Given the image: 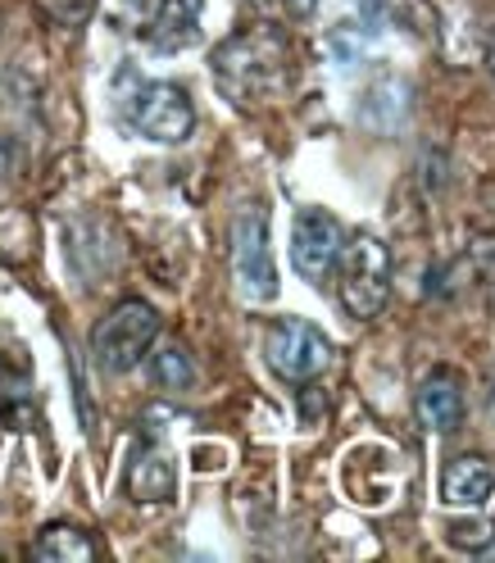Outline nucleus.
<instances>
[{"instance_id": "f257e3e1", "label": "nucleus", "mask_w": 495, "mask_h": 563, "mask_svg": "<svg viewBox=\"0 0 495 563\" xmlns=\"http://www.w3.org/2000/svg\"><path fill=\"white\" fill-rule=\"evenodd\" d=\"M215 78L237 104H273L296 82V51L277 23H251L215 51Z\"/></svg>"}, {"instance_id": "f03ea898", "label": "nucleus", "mask_w": 495, "mask_h": 563, "mask_svg": "<svg viewBox=\"0 0 495 563\" xmlns=\"http://www.w3.org/2000/svg\"><path fill=\"white\" fill-rule=\"evenodd\" d=\"M341 273H337V300L350 319H377L386 296H392V251H386V241H377L373 232H360L341 245L337 255Z\"/></svg>"}, {"instance_id": "7ed1b4c3", "label": "nucleus", "mask_w": 495, "mask_h": 563, "mask_svg": "<svg viewBox=\"0 0 495 563\" xmlns=\"http://www.w3.org/2000/svg\"><path fill=\"white\" fill-rule=\"evenodd\" d=\"M155 336H160V313L146 300H123L96 323L91 355L105 373H132L141 360L151 355Z\"/></svg>"}, {"instance_id": "20e7f679", "label": "nucleus", "mask_w": 495, "mask_h": 563, "mask_svg": "<svg viewBox=\"0 0 495 563\" xmlns=\"http://www.w3.org/2000/svg\"><path fill=\"white\" fill-rule=\"evenodd\" d=\"M128 123L160 146H183L196 132V104L178 82H136V91L123 100Z\"/></svg>"}, {"instance_id": "39448f33", "label": "nucleus", "mask_w": 495, "mask_h": 563, "mask_svg": "<svg viewBox=\"0 0 495 563\" xmlns=\"http://www.w3.org/2000/svg\"><path fill=\"white\" fill-rule=\"evenodd\" d=\"M264 360L282 382H309L332 364V341L305 319H277L264 336Z\"/></svg>"}, {"instance_id": "423d86ee", "label": "nucleus", "mask_w": 495, "mask_h": 563, "mask_svg": "<svg viewBox=\"0 0 495 563\" xmlns=\"http://www.w3.org/2000/svg\"><path fill=\"white\" fill-rule=\"evenodd\" d=\"M232 268H237V287L245 300H255V305L277 300V268H273V251H268L264 214H241L232 223Z\"/></svg>"}, {"instance_id": "0eeeda50", "label": "nucleus", "mask_w": 495, "mask_h": 563, "mask_svg": "<svg viewBox=\"0 0 495 563\" xmlns=\"http://www.w3.org/2000/svg\"><path fill=\"white\" fill-rule=\"evenodd\" d=\"M345 245V228L318 205H305L292 223V264L305 282H323Z\"/></svg>"}, {"instance_id": "6e6552de", "label": "nucleus", "mask_w": 495, "mask_h": 563, "mask_svg": "<svg viewBox=\"0 0 495 563\" xmlns=\"http://www.w3.org/2000/svg\"><path fill=\"white\" fill-rule=\"evenodd\" d=\"M200 19H205V0H160L155 19L146 27V46L160 55H178L200 42Z\"/></svg>"}, {"instance_id": "1a4fd4ad", "label": "nucleus", "mask_w": 495, "mask_h": 563, "mask_svg": "<svg viewBox=\"0 0 495 563\" xmlns=\"http://www.w3.org/2000/svg\"><path fill=\"white\" fill-rule=\"evenodd\" d=\"M128 496L136 505H164L173 500V490H178V468H173V454L164 445H141L132 460H128Z\"/></svg>"}, {"instance_id": "9d476101", "label": "nucleus", "mask_w": 495, "mask_h": 563, "mask_svg": "<svg viewBox=\"0 0 495 563\" xmlns=\"http://www.w3.org/2000/svg\"><path fill=\"white\" fill-rule=\"evenodd\" d=\"M495 496V464L482 454H459L441 473V500L459 509H477Z\"/></svg>"}, {"instance_id": "9b49d317", "label": "nucleus", "mask_w": 495, "mask_h": 563, "mask_svg": "<svg viewBox=\"0 0 495 563\" xmlns=\"http://www.w3.org/2000/svg\"><path fill=\"white\" fill-rule=\"evenodd\" d=\"M418 418L428 422L432 432H454L464 422V386L450 368L432 373L428 382L418 386Z\"/></svg>"}, {"instance_id": "f8f14e48", "label": "nucleus", "mask_w": 495, "mask_h": 563, "mask_svg": "<svg viewBox=\"0 0 495 563\" xmlns=\"http://www.w3.org/2000/svg\"><path fill=\"white\" fill-rule=\"evenodd\" d=\"M32 559H42V563H91L96 541L87 532H78V527H68V522H51L46 532L32 541Z\"/></svg>"}, {"instance_id": "ddd939ff", "label": "nucleus", "mask_w": 495, "mask_h": 563, "mask_svg": "<svg viewBox=\"0 0 495 563\" xmlns=\"http://www.w3.org/2000/svg\"><path fill=\"white\" fill-rule=\"evenodd\" d=\"M151 382L164 391H191L196 386V364L183 345H160L151 355Z\"/></svg>"}, {"instance_id": "4468645a", "label": "nucleus", "mask_w": 495, "mask_h": 563, "mask_svg": "<svg viewBox=\"0 0 495 563\" xmlns=\"http://www.w3.org/2000/svg\"><path fill=\"white\" fill-rule=\"evenodd\" d=\"M450 545L464 554H491L495 550V522L477 518V522H454L450 527Z\"/></svg>"}, {"instance_id": "2eb2a0df", "label": "nucleus", "mask_w": 495, "mask_h": 563, "mask_svg": "<svg viewBox=\"0 0 495 563\" xmlns=\"http://www.w3.org/2000/svg\"><path fill=\"white\" fill-rule=\"evenodd\" d=\"M268 19H287V23H305L314 14L318 0H255Z\"/></svg>"}, {"instance_id": "dca6fc26", "label": "nucleus", "mask_w": 495, "mask_h": 563, "mask_svg": "<svg viewBox=\"0 0 495 563\" xmlns=\"http://www.w3.org/2000/svg\"><path fill=\"white\" fill-rule=\"evenodd\" d=\"M469 260H473V268L482 273V277H495V232L486 236H473V245H469Z\"/></svg>"}, {"instance_id": "f3484780", "label": "nucleus", "mask_w": 495, "mask_h": 563, "mask_svg": "<svg viewBox=\"0 0 495 563\" xmlns=\"http://www.w3.org/2000/svg\"><path fill=\"white\" fill-rule=\"evenodd\" d=\"M10 187H14V146L0 136V200L10 196Z\"/></svg>"}, {"instance_id": "a211bd4d", "label": "nucleus", "mask_w": 495, "mask_h": 563, "mask_svg": "<svg viewBox=\"0 0 495 563\" xmlns=\"http://www.w3.org/2000/svg\"><path fill=\"white\" fill-rule=\"evenodd\" d=\"M486 74H491V82H495V32H491V42H486Z\"/></svg>"}, {"instance_id": "6ab92c4d", "label": "nucleus", "mask_w": 495, "mask_h": 563, "mask_svg": "<svg viewBox=\"0 0 495 563\" xmlns=\"http://www.w3.org/2000/svg\"><path fill=\"white\" fill-rule=\"evenodd\" d=\"M128 5H141V0H128Z\"/></svg>"}]
</instances>
